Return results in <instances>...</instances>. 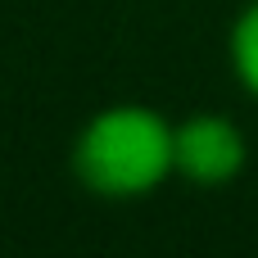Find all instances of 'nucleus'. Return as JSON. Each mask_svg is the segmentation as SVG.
I'll use <instances>...</instances> for the list:
<instances>
[{
	"label": "nucleus",
	"instance_id": "nucleus-1",
	"mask_svg": "<svg viewBox=\"0 0 258 258\" xmlns=\"http://www.w3.org/2000/svg\"><path fill=\"white\" fill-rule=\"evenodd\" d=\"M172 141H177V127H168L163 113L141 104H118L95 113L82 127L73 168L91 195L136 200V195H150L168 172H177Z\"/></svg>",
	"mask_w": 258,
	"mask_h": 258
},
{
	"label": "nucleus",
	"instance_id": "nucleus-2",
	"mask_svg": "<svg viewBox=\"0 0 258 258\" xmlns=\"http://www.w3.org/2000/svg\"><path fill=\"white\" fill-rule=\"evenodd\" d=\"M245 159H249L245 132L222 113H195L177 127L172 163L181 177H190L200 186H222V181L240 177Z\"/></svg>",
	"mask_w": 258,
	"mask_h": 258
},
{
	"label": "nucleus",
	"instance_id": "nucleus-3",
	"mask_svg": "<svg viewBox=\"0 0 258 258\" xmlns=\"http://www.w3.org/2000/svg\"><path fill=\"white\" fill-rule=\"evenodd\" d=\"M231 63H236L240 86L258 95V0L240 9V18L231 27Z\"/></svg>",
	"mask_w": 258,
	"mask_h": 258
}]
</instances>
